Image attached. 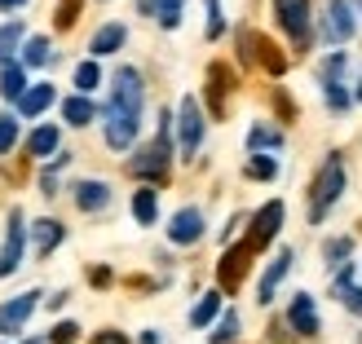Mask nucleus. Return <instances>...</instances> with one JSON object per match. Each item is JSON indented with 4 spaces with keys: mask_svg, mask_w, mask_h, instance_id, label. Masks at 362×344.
<instances>
[{
    "mask_svg": "<svg viewBox=\"0 0 362 344\" xmlns=\"http://www.w3.org/2000/svg\"><path fill=\"white\" fill-rule=\"evenodd\" d=\"M141 344H159V331H141Z\"/></svg>",
    "mask_w": 362,
    "mask_h": 344,
    "instance_id": "a19ab883",
    "label": "nucleus"
},
{
    "mask_svg": "<svg viewBox=\"0 0 362 344\" xmlns=\"http://www.w3.org/2000/svg\"><path fill=\"white\" fill-rule=\"evenodd\" d=\"M106 106L141 119V106H146V84H141V71H137V66H119V71H115L111 102H106Z\"/></svg>",
    "mask_w": 362,
    "mask_h": 344,
    "instance_id": "7ed1b4c3",
    "label": "nucleus"
},
{
    "mask_svg": "<svg viewBox=\"0 0 362 344\" xmlns=\"http://www.w3.org/2000/svg\"><path fill=\"white\" fill-rule=\"evenodd\" d=\"M216 314H221V292H204V296H199V304L190 309V327H194V331H204Z\"/></svg>",
    "mask_w": 362,
    "mask_h": 344,
    "instance_id": "bb28decb",
    "label": "nucleus"
},
{
    "mask_svg": "<svg viewBox=\"0 0 362 344\" xmlns=\"http://www.w3.org/2000/svg\"><path fill=\"white\" fill-rule=\"evenodd\" d=\"M93 344H129V340H124L119 331H98V336H93Z\"/></svg>",
    "mask_w": 362,
    "mask_h": 344,
    "instance_id": "58836bf2",
    "label": "nucleus"
},
{
    "mask_svg": "<svg viewBox=\"0 0 362 344\" xmlns=\"http://www.w3.org/2000/svg\"><path fill=\"white\" fill-rule=\"evenodd\" d=\"M354 5H358V9H362V0H354Z\"/></svg>",
    "mask_w": 362,
    "mask_h": 344,
    "instance_id": "c03bdc74",
    "label": "nucleus"
},
{
    "mask_svg": "<svg viewBox=\"0 0 362 344\" xmlns=\"http://www.w3.org/2000/svg\"><path fill=\"white\" fill-rule=\"evenodd\" d=\"M274 13H279V27L287 31V40H292L300 53L310 49L314 31H310V0H274Z\"/></svg>",
    "mask_w": 362,
    "mask_h": 344,
    "instance_id": "39448f33",
    "label": "nucleus"
},
{
    "mask_svg": "<svg viewBox=\"0 0 362 344\" xmlns=\"http://www.w3.org/2000/svg\"><path fill=\"white\" fill-rule=\"evenodd\" d=\"M358 97H362V80H358Z\"/></svg>",
    "mask_w": 362,
    "mask_h": 344,
    "instance_id": "37998d69",
    "label": "nucleus"
},
{
    "mask_svg": "<svg viewBox=\"0 0 362 344\" xmlns=\"http://www.w3.org/2000/svg\"><path fill=\"white\" fill-rule=\"evenodd\" d=\"M318 84H322V97H327V106L336 115L349 111V93H345V49H336L327 62H322L318 71Z\"/></svg>",
    "mask_w": 362,
    "mask_h": 344,
    "instance_id": "423d86ee",
    "label": "nucleus"
},
{
    "mask_svg": "<svg viewBox=\"0 0 362 344\" xmlns=\"http://www.w3.org/2000/svg\"><path fill=\"white\" fill-rule=\"evenodd\" d=\"M35 304H40V292H23L0 304V336H18L27 327V318L35 314Z\"/></svg>",
    "mask_w": 362,
    "mask_h": 344,
    "instance_id": "9b49d317",
    "label": "nucleus"
},
{
    "mask_svg": "<svg viewBox=\"0 0 362 344\" xmlns=\"http://www.w3.org/2000/svg\"><path fill=\"white\" fill-rule=\"evenodd\" d=\"M340 194H345V159L327 155V164H322V172L314 177V190H310V221L314 225L327 221V212Z\"/></svg>",
    "mask_w": 362,
    "mask_h": 344,
    "instance_id": "f03ea898",
    "label": "nucleus"
},
{
    "mask_svg": "<svg viewBox=\"0 0 362 344\" xmlns=\"http://www.w3.org/2000/svg\"><path fill=\"white\" fill-rule=\"evenodd\" d=\"M62 119L71 124V129H84V124H93V119H98V106L88 102V93H76V97H66V102H62Z\"/></svg>",
    "mask_w": 362,
    "mask_h": 344,
    "instance_id": "412c9836",
    "label": "nucleus"
},
{
    "mask_svg": "<svg viewBox=\"0 0 362 344\" xmlns=\"http://www.w3.org/2000/svg\"><path fill=\"white\" fill-rule=\"evenodd\" d=\"M354 31H358L354 5H349V0H327V13H322V40L340 49V45L354 40Z\"/></svg>",
    "mask_w": 362,
    "mask_h": 344,
    "instance_id": "0eeeda50",
    "label": "nucleus"
},
{
    "mask_svg": "<svg viewBox=\"0 0 362 344\" xmlns=\"http://www.w3.org/2000/svg\"><path fill=\"white\" fill-rule=\"evenodd\" d=\"M98 84H102V66H98V58L80 62V66H76V93H93Z\"/></svg>",
    "mask_w": 362,
    "mask_h": 344,
    "instance_id": "7c9ffc66",
    "label": "nucleus"
},
{
    "mask_svg": "<svg viewBox=\"0 0 362 344\" xmlns=\"http://www.w3.org/2000/svg\"><path fill=\"white\" fill-rule=\"evenodd\" d=\"M27 155H35V159L58 155V129H53V124H40V129L27 137Z\"/></svg>",
    "mask_w": 362,
    "mask_h": 344,
    "instance_id": "a878e982",
    "label": "nucleus"
},
{
    "mask_svg": "<svg viewBox=\"0 0 362 344\" xmlns=\"http://www.w3.org/2000/svg\"><path fill=\"white\" fill-rule=\"evenodd\" d=\"M332 296L345 304L349 314H362V287H354V265H349V261L340 265V274H336V283H332Z\"/></svg>",
    "mask_w": 362,
    "mask_h": 344,
    "instance_id": "6ab92c4d",
    "label": "nucleus"
},
{
    "mask_svg": "<svg viewBox=\"0 0 362 344\" xmlns=\"http://www.w3.org/2000/svg\"><path fill=\"white\" fill-rule=\"evenodd\" d=\"M283 146V133L279 129H269V124H252V133H247V150L257 155V150H279Z\"/></svg>",
    "mask_w": 362,
    "mask_h": 344,
    "instance_id": "cd10ccee",
    "label": "nucleus"
},
{
    "mask_svg": "<svg viewBox=\"0 0 362 344\" xmlns=\"http://www.w3.org/2000/svg\"><path fill=\"white\" fill-rule=\"evenodd\" d=\"M283 198H269V203L252 216V230H247V243H252V251H261V247H269V239H279V230H283Z\"/></svg>",
    "mask_w": 362,
    "mask_h": 344,
    "instance_id": "6e6552de",
    "label": "nucleus"
},
{
    "mask_svg": "<svg viewBox=\"0 0 362 344\" xmlns=\"http://www.w3.org/2000/svg\"><path fill=\"white\" fill-rule=\"evenodd\" d=\"M173 124L177 115H159V137L146 141L133 159H129V177L137 181H151V186H159V181H168V168H173Z\"/></svg>",
    "mask_w": 362,
    "mask_h": 344,
    "instance_id": "f257e3e1",
    "label": "nucleus"
},
{
    "mask_svg": "<svg viewBox=\"0 0 362 344\" xmlns=\"http://www.w3.org/2000/svg\"><path fill=\"white\" fill-rule=\"evenodd\" d=\"M247 177H252V181H274V177H279V159H269V155L257 150V155L247 159Z\"/></svg>",
    "mask_w": 362,
    "mask_h": 344,
    "instance_id": "2f4dec72",
    "label": "nucleus"
},
{
    "mask_svg": "<svg viewBox=\"0 0 362 344\" xmlns=\"http://www.w3.org/2000/svg\"><path fill=\"white\" fill-rule=\"evenodd\" d=\"M53 62V45H49V35H27L23 40V66H49Z\"/></svg>",
    "mask_w": 362,
    "mask_h": 344,
    "instance_id": "393cba45",
    "label": "nucleus"
},
{
    "mask_svg": "<svg viewBox=\"0 0 362 344\" xmlns=\"http://www.w3.org/2000/svg\"><path fill=\"white\" fill-rule=\"evenodd\" d=\"M287 322H292V331L296 336H318V309H314V296L310 292H296L292 304H287Z\"/></svg>",
    "mask_w": 362,
    "mask_h": 344,
    "instance_id": "4468645a",
    "label": "nucleus"
},
{
    "mask_svg": "<svg viewBox=\"0 0 362 344\" xmlns=\"http://www.w3.org/2000/svg\"><path fill=\"white\" fill-rule=\"evenodd\" d=\"M76 208L80 212H102L106 203H111V186L106 181H76Z\"/></svg>",
    "mask_w": 362,
    "mask_h": 344,
    "instance_id": "a211bd4d",
    "label": "nucleus"
},
{
    "mask_svg": "<svg viewBox=\"0 0 362 344\" xmlns=\"http://www.w3.org/2000/svg\"><path fill=\"white\" fill-rule=\"evenodd\" d=\"M23 247H27V221L23 212H9V230H5V247H0V278H9L18 265H23Z\"/></svg>",
    "mask_w": 362,
    "mask_h": 344,
    "instance_id": "1a4fd4ad",
    "label": "nucleus"
},
{
    "mask_svg": "<svg viewBox=\"0 0 362 344\" xmlns=\"http://www.w3.org/2000/svg\"><path fill=\"white\" fill-rule=\"evenodd\" d=\"M76 336H80V327H76V322H58V327L49 331V344H71Z\"/></svg>",
    "mask_w": 362,
    "mask_h": 344,
    "instance_id": "e433bc0d",
    "label": "nucleus"
},
{
    "mask_svg": "<svg viewBox=\"0 0 362 344\" xmlns=\"http://www.w3.org/2000/svg\"><path fill=\"white\" fill-rule=\"evenodd\" d=\"M102 119H106L102 133H106V146H111V150H129L133 141H137V129H141L137 115H124V111H111V106H106Z\"/></svg>",
    "mask_w": 362,
    "mask_h": 344,
    "instance_id": "9d476101",
    "label": "nucleus"
},
{
    "mask_svg": "<svg viewBox=\"0 0 362 344\" xmlns=\"http://www.w3.org/2000/svg\"><path fill=\"white\" fill-rule=\"evenodd\" d=\"M257 256V251H252V243L243 239L239 247H230L226 256H221V265H216V274H221V287L230 292V287H239L243 283V274H247V261Z\"/></svg>",
    "mask_w": 362,
    "mask_h": 344,
    "instance_id": "ddd939ff",
    "label": "nucleus"
},
{
    "mask_svg": "<svg viewBox=\"0 0 362 344\" xmlns=\"http://www.w3.org/2000/svg\"><path fill=\"white\" fill-rule=\"evenodd\" d=\"M133 216H137V225H155L159 221V190L151 186V181L133 194Z\"/></svg>",
    "mask_w": 362,
    "mask_h": 344,
    "instance_id": "4be33fe9",
    "label": "nucleus"
},
{
    "mask_svg": "<svg viewBox=\"0 0 362 344\" xmlns=\"http://www.w3.org/2000/svg\"><path fill=\"white\" fill-rule=\"evenodd\" d=\"M354 251V239H327V247H322V256H327V265H345V256Z\"/></svg>",
    "mask_w": 362,
    "mask_h": 344,
    "instance_id": "f704fd0d",
    "label": "nucleus"
},
{
    "mask_svg": "<svg viewBox=\"0 0 362 344\" xmlns=\"http://www.w3.org/2000/svg\"><path fill=\"white\" fill-rule=\"evenodd\" d=\"M204 106H199V97H181V106H177V146H181V155L186 159H194L199 155V146H204Z\"/></svg>",
    "mask_w": 362,
    "mask_h": 344,
    "instance_id": "20e7f679",
    "label": "nucleus"
},
{
    "mask_svg": "<svg viewBox=\"0 0 362 344\" xmlns=\"http://www.w3.org/2000/svg\"><path fill=\"white\" fill-rule=\"evenodd\" d=\"M168 239H173L177 247L199 243V239H204V212H199V208H181L173 221H168Z\"/></svg>",
    "mask_w": 362,
    "mask_h": 344,
    "instance_id": "f8f14e48",
    "label": "nucleus"
},
{
    "mask_svg": "<svg viewBox=\"0 0 362 344\" xmlns=\"http://www.w3.org/2000/svg\"><path fill=\"white\" fill-rule=\"evenodd\" d=\"M124 40H129V27H124V23H106V27L93 31V40H88V53H93V58H111V53L124 49Z\"/></svg>",
    "mask_w": 362,
    "mask_h": 344,
    "instance_id": "dca6fc26",
    "label": "nucleus"
},
{
    "mask_svg": "<svg viewBox=\"0 0 362 344\" xmlns=\"http://www.w3.org/2000/svg\"><path fill=\"white\" fill-rule=\"evenodd\" d=\"M23 344H49V340H23Z\"/></svg>",
    "mask_w": 362,
    "mask_h": 344,
    "instance_id": "79ce46f5",
    "label": "nucleus"
},
{
    "mask_svg": "<svg viewBox=\"0 0 362 344\" xmlns=\"http://www.w3.org/2000/svg\"><path fill=\"white\" fill-rule=\"evenodd\" d=\"M234 336H239V314L226 309V314H221V322H216V331H212V344H230Z\"/></svg>",
    "mask_w": 362,
    "mask_h": 344,
    "instance_id": "473e14b6",
    "label": "nucleus"
},
{
    "mask_svg": "<svg viewBox=\"0 0 362 344\" xmlns=\"http://www.w3.org/2000/svg\"><path fill=\"white\" fill-rule=\"evenodd\" d=\"M292 261H296V251H292V247H283L279 256L269 261V269L261 274V287H257V300H261V304H269V300H274V292H279V283L287 278V269H292Z\"/></svg>",
    "mask_w": 362,
    "mask_h": 344,
    "instance_id": "2eb2a0df",
    "label": "nucleus"
},
{
    "mask_svg": "<svg viewBox=\"0 0 362 344\" xmlns=\"http://www.w3.org/2000/svg\"><path fill=\"white\" fill-rule=\"evenodd\" d=\"M76 9H80V0H62V13H58V27H71V23H76Z\"/></svg>",
    "mask_w": 362,
    "mask_h": 344,
    "instance_id": "4c0bfd02",
    "label": "nucleus"
},
{
    "mask_svg": "<svg viewBox=\"0 0 362 344\" xmlns=\"http://www.w3.org/2000/svg\"><path fill=\"white\" fill-rule=\"evenodd\" d=\"M208 80H212V88H208V93H212V111L221 115V111H226V102H221V93H226V88H230V66H221V62H216V66L208 71Z\"/></svg>",
    "mask_w": 362,
    "mask_h": 344,
    "instance_id": "c756f323",
    "label": "nucleus"
},
{
    "mask_svg": "<svg viewBox=\"0 0 362 344\" xmlns=\"http://www.w3.org/2000/svg\"><path fill=\"white\" fill-rule=\"evenodd\" d=\"M181 9H186V0H155V18L164 31H177L181 27Z\"/></svg>",
    "mask_w": 362,
    "mask_h": 344,
    "instance_id": "c85d7f7f",
    "label": "nucleus"
},
{
    "mask_svg": "<svg viewBox=\"0 0 362 344\" xmlns=\"http://www.w3.org/2000/svg\"><path fill=\"white\" fill-rule=\"evenodd\" d=\"M31 234H35V251H40V256H49V251H53V247H58V243L66 239L62 221H53V216H45V221H35V225H31Z\"/></svg>",
    "mask_w": 362,
    "mask_h": 344,
    "instance_id": "5701e85b",
    "label": "nucleus"
},
{
    "mask_svg": "<svg viewBox=\"0 0 362 344\" xmlns=\"http://www.w3.org/2000/svg\"><path fill=\"white\" fill-rule=\"evenodd\" d=\"M27 0H0V13H13V9H23Z\"/></svg>",
    "mask_w": 362,
    "mask_h": 344,
    "instance_id": "ea45409f",
    "label": "nucleus"
},
{
    "mask_svg": "<svg viewBox=\"0 0 362 344\" xmlns=\"http://www.w3.org/2000/svg\"><path fill=\"white\" fill-rule=\"evenodd\" d=\"M226 31V13H221V0H208V40Z\"/></svg>",
    "mask_w": 362,
    "mask_h": 344,
    "instance_id": "c9c22d12",
    "label": "nucleus"
},
{
    "mask_svg": "<svg viewBox=\"0 0 362 344\" xmlns=\"http://www.w3.org/2000/svg\"><path fill=\"white\" fill-rule=\"evenodd\" d=\"M53 97H58V88H53V84H31L27 93H23V102H18V115H23V119L45 115L49 106H53Z\"/></svg>",
    "mask_w": 362,
    "mask_h": 344,
    "instance_id": "aec40b11",
    "label": "nucleus"
},
{
    "mask_svg": "<svg viewBox=\"0 0 362 344\" xmlns=\"http://www.w3.org/2000/svg\"><path fill=\"white\" fill-rule=\"evenodd\" d=\"M23 40H27V31H23V23H18V18H9V23H0V66H5V62H13V53L23 49Z\"/></svg>",
    "mask_w": 362,
    "mask_h": 344,
    "instance_id": "b1692460",
    "label": "nucleus"
},
{
    "mask_svg": "<svg viewBox=\"0 0 362 344\" xmlns=\"http://www.w3.org/2000/svg\"><path fill=\"white\" fill-rule=\"evenodd\" d=\"M13 141H18V119L9 111H0V155H9Z\"/></svg>",
    "mask_w": 362,
    "mask_h": 344,
    "instance_id": "72a5a7b5",
    "label": "nucleus"
},
{
    "mask_svg": "<svg viewBox=\"0 0 362 344\" xmlns=\"http://www.w3.org/2000/svg\"><path fill=\"white\" fill-rule=\"evenodd\" d=\"M27 66H23V58H13V62H5L0 66V97L5 102H23V93H27Z\"/></svg>",
    "mask_w": 362,
    "mask_h": 344,
    "instance_id": "f3484780",
    "label": "nucleus"
}]
</instances>
